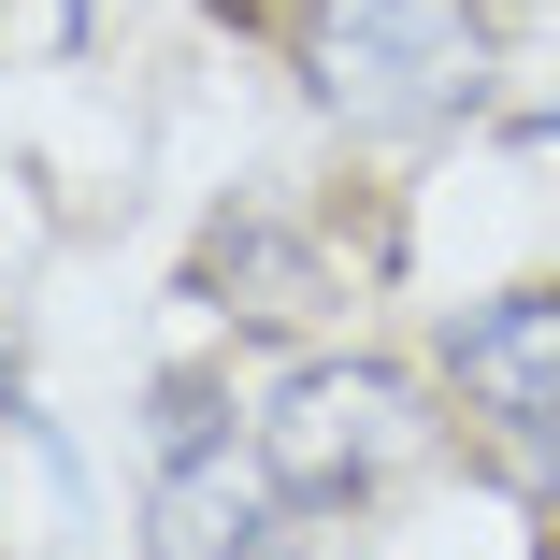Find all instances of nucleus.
<instances>
[{
	"label": "nucleus",
	"instance_id": "f257e3e1",
	"mask_svg": "<svg viewBox=\"0 0 560 560\" xmlns=\"http://www.w3.org/2000/svg\"><path fill=\"white\" fill-rule=\"evenodd\" d=\"M302 86L360 144H431L489 101V15L475 0H302Z\"/></svg>",
	"mask_w": 560,
	"mask_h": 560
},
{
	"label": "nucleus",
	"instance_id": "f03ea898",
	"mask_svg": "<svg viewBox=\"0 0 560 560\" xmlns=\"http://www.w3.org/2000/svg\"><path fill=\"white\" fill-rule=\"evenodd\" d=\"M402 417L417 402H402L388 360H302V374H273V402L245 417V445H259V475L288 503H360L402 460Z\"/></svg>",
	"mask_w": 560,
	"mask_h": 560
},
{
	"label": "nucleus",
	"instance_id": "7ed1b4c3",
	"mask_svg": "<svg viewBox=\"0 0 560 560\" xmlns=\"http://www.w3.org/2000/svg\"><path fill=\"white\" fill-rule=\"evenodd\" d=\"M445 388L475 402L489 445H517V460L560 489V288H503V302H475L460 330H445Z\"/></svg>",
	"mask_w": 560,
	"mask_h": 560
},
{
	"label": "nucleus",
	"instance_id": "20e7f679",
	"mask_svg": "<svg viewBox=\"0 0 560 560\" xmlns=\"http://www.w3.org/2000/svg\"><path fill=\"white\" fill-rule=\"evenodd\" d=\"M288 489L259 475V445H215V460L159 475V560H288Z\"/></svg>",
	"mask_w": 560,
	"mask_h": 560
},
{
	"label": "nucleus",
	"instance_id": "39448f33",
	"mask_svg": "<svg viewBox=\"0 0 560 560\" xmlns=\"http://www.w3.org/2000/svg\"><path fill=\"white\" fill-rule=\"evenodd\" d=\"M144 445H159V475H187V460H215V445H245V431H231V402H215L201 374H159V402H144Z\"/></svg>",
	"mask_w": 560,
	"mask_h": 560
}]
</instances>
